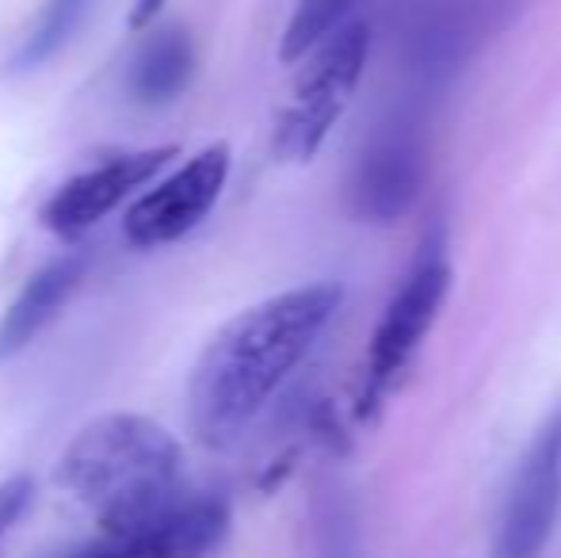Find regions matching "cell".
I'll return each instance as SVG.
<instances>
[{"instance_id": "obj_2", "label": "cell", "mask_w": 561, "mask_h": 558, "mask_svg": "<svg viewBox=\"0 0 561 558\" xmlns=\"http://www.w3.org/2000/svg\"><path fill=\"white\" fill-rule=\"evenodd\" d=\"M54 478L89 509L107 539L149 528L187 498L184 447L141 413L89 421L61 452Z\"/></svg>"}, {"instance_id": "obj_12", "label": "cell", "mask_w": 561, "mask_h": 558, "mask_svg": "<svg viewBox=\"0 0 561 558\" xmlns=\"http://www.w3.org/2000/svg\"><path fill=\"white\" fill-rule=\"evenodd\" d=\"M355 4H359V0H298L287 20V31H283L279 58L287 61V66L302 61L306 54L318 50L336 27H344V23L352 20Z\"/></svg>"}, {"instance_id": "obj_11", "label": "cell", "mask_w": 561, "mask_h": 558, "mask_svg": "<svg viewBox=\"0 0 561 558\" xmlns=\"http://www.w3.org/2000/svg\"><path fill=\"white\" fill-rule=\"evenodd\" d=\"M89 8H92V0H46L43 12L31 23V31L23 35V43L15 46L8 66H12L15 73H27V69H38L43 61H50L54 54L73 38V31L81 27V20L89 15Z\"/></svg>"}, {"instance_id": "obj_7", "label": "cell", "mask_w": 561, "mask_h": 558, "mask_svg": "<svg viewBox=\"0 0 561 558\" xmlns=\"http://www.w3.org/2000/svg\"><path fill=\"white\" fill-rule=\"evenodd\" d=\"M172 157H176V146H153V149H134V153H118L112 161L96 164V169L77 172L73 180H66L46 200L43 226L58 234V238H81L100 218L112 215L118 203H126L138 187H146Z\"/></svg>"}, {"instance_id": "obj_6", "label": "cell", "mask_w": 561, "mask_h": 558, "mask_svg": "<svg viewBox=\"0 0 561 558\" xmlns=\"http://www.w3.org/2000/svg\"><path fill=\"white\" fill-rule=\"evenodd\" d=\"M229 180V146L215 141V146L199 149L187 164L161 180L157 187L141 192L130 203L123 218V234L134 249H161L172 241L187 238L203 218L215 210L222 200V187Z\"/></svg>"}, {"instance_id": "obj_14", "label": "cell", "mask_w": 561, "mask_h": 558, "mask_svg": "<svg viewBox=\"0 0 561 558\" xmlns=\"http://www.w3.org/2000/svg\"><path fill=\"white\" fill-rule=\"evenodd\" d=\"M164 4H169V0H138L134 12H130V27H146V23H153Z\"/></svg>"}, {"instance_id": "obj_1", "label": "cell", "mask_w": 561, "mask_h": 558, "mask_svg": "<svg viewBox=\"0 0 561 558\" xmlns=\"http://www.w3.org/2000/svg\"><path fill=\"white\" fill-rule=\"evenodd\" d=\"M344 287L302 283L226 321L187 375V424L210 452H226L264 413L321 329L333 321Z\"/></svg>"}, {"instance_id": "obj_4", "label": "cell", "mask_w": 561, "mask_h": 558, "mask_svg": "<svg viewBox=\"0 0 561 558\" xmlns=\"http://www.w3.org/2000/svg\"><path fill=\"white\" fill-rule=\"evenodd\" d=\"M370 58V27L363 20H347L336 27L318 50H310L295 92L275 123V157L306 164L313 161L325 138L333 135L336 119L352 104Z\"/></svg>"}, {"instance_id": "obj_9", "label": "cell", "mask_w": 561, "mask_h": 558, "mask_svg": "<svg viewBox=\"0 0 561 558\" xmlns=\"http://www.w3.org/2000/svg\"><path fill=\"white\" fill-rule=\"evenodd\" d=\"M84 280V257L69 253L58 257L54 264L38 269L35 276L23 283V291L12 298V306L0 318V364H8L12 356H20L73 298V291Z\"/></svg>"}, {"instance_id": "obj_5", "label": "cell", "mask_w": 561, "mask_h": 558, "mask_svg": "<svg viewBox=\"0 0 561 558\" xmlns=\"http://www.w3.org/2000/svg\"><path fill=\"white\" fill-rule=\"evenodd\" d=\"M561 516V406L531 432L496 516L493 558H542Z\"/></svg>"}, {"instance_id": "obj_15", "label": "cell", "mask_w": 561, "mask_h": 558, "mask_svg": "<svg viewBox=\"0 0 561 558\" xmlns=\"http://www.w3.org/2000/svg\"><path fill=\"white\" fill-rule=\"evenodd\" d=\"M81 558H115V555L107 551L104 544H96V547H89V551H81Z\"/></svg>"}, {"instance_id": "obj_8", "label": "cell", "mask_w": 561, "mask_h": 558, "mask_svg": "<svg viewBox=\"0 0 561 558\" xmlns=\"http://www.w3.org/2000/svg\"><path fill=\"white\" fill-rule=\"evenodd\" d=\"M424 184V146L409 130H382L352 172V215L370 226H393L416 207Z\"/></svg>"}, {"instance_id": "obj_3", "label": "cell", "mask_w": 561, "mask_h": 558, "mask_svg": "<svg viewBox=\"0 0 561 558\" xmlns=\"http://www.w3.org/2000/svg\"><path fill=\"white\" fill-rule=\"evenodd\" d=\"M447 291H450V264L444 253V238L432 234L421 246V257L413 261V269L405 272L401 287L393 291L375 333H370L367 379H363L359 406H355V413L363 421H375L378 410L386 406V398L405 379L409 364H413L424 337L432 333L439 310H444Z\"/></svg>"}, {"instance_id": "obj_10", "label": "cell", "mask_w": 561, "mask_h": 558, "mask_svg": "<svg viewBox=\"0 0 561 558\" xmlns=\"http://www.w3.org/2000/svg\"><path fill=\"white\" fill-rule=\"evenodd\" d=\"M195 46L180 27H164L146 38V46L134 58L130 89L141 104H169L192 84Z\"/></svg>"}, {"instance_id": "obj_16", "label": "cell", "mask_w": 561, "mask_h": 558, "mask_svg": "<svg viewBox=\"0 0 561 558\" xmlns=\"http://www.w3.org/2000/svg\"><path fill=\"white\" fill-rule=\"evenodd\" d=\"M73 558H81V555H73Z\"/></svg>"}, {"instance_id": "obj_13", "label": "cell", "mask_w": 561, "mask_h": 558, "mask_svg": "<svg viewBox=\"0 0 561 558\" xmlns=\"http://www.w3.org/2000/svg\"><path fill=\"white\" fill-rule=\"evenodd\" d=\"M31 493H35V482H31L27 475H12L0 482V544H4V536L15 528L23 509L31 505Z\"/></svg>"}]
</instances>
